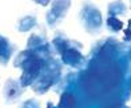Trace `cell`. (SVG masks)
Listing matches in <instances>:
<instances>
[{"instance_id":"11","label":"cell","mask_w":131,"mask_h":108,"mask_svg":"<svg viewBox=\"0 0 131 108\" xmlns=\"http://www.w3.org/2000/svg\"><path fill=\"white\" fill-rule=\"evenodd\" d=\"M127 12V7L126 4L121 0H116V2H111L108 4V8H107V14L108 16H114V17H118V16H124Z\"/></svg>"},{"instance_id":"10","label":"cell","mask_w":131,"mask_h":108,"mask_svg":"<svg viewBox=\"0 0 131 108\" xmlns=\"http://www.w3.org/2000/svg\"><path fill=\"white\" fill-rule=\"evenodd\" d=\"M78 96L74 91H64L60 93L58 108H78Z\"/></svg>"},{"instance_id":"4","label":"cell","mask_w":131,"mask_h":108,"mask_svg":"<svg viewBox=\"0 0 131 108\" xmlns=\"http://www.w3.org/2000/svg\"><path fill=\"white\" fill-rule=\"evenodd\" d=\"M83 50V44L79 43L76 40L70 39L68 45L63 50V52L60 53V60L64 65H68L71 68H76L80 69L83 67H86L87 64V59L86 56L82 53Z\"/></svg>"},{"instance_id":"12","label":"cell","mask_w":131,"mask_h":108,"mask_svg":"<svg viewBox=\"0 0 131 108\" xmlns=\"http://www.w3.org/2000/svg\"><path fill=\"white\" fill-rule=\"evenodd\" d=\"M106 26H107V28H108L112 33H118L119 31H122L123 23L119 20L118 17L108 16V17H107V20H106Z\"/></svg>"},{"instance_id":"1","label":"cell","mask_w":131,"mask_h":108,"mask_svg":"<svg viewBox=\"0 0 131 108\" xmlns=\"http://www.w3.org/2000/svg\"><path fill=\"white\" fill-rule=\"evenodd\" d=\"M47 59H43L34 53L31 50H24L17 53V56L14 59V67L21 69V75L19 83L23 88L31 87L36 81V79L40 76L46 65Z\"/></svg>"},{"instance_id":"2","label":"cell","mask_w":131,"mask_h":108,"mask_svg":"<svg viewBox=\"0 0 131 108\" xmlns=\"http://www.w3.org/2000/svg\"><path fill=\"white\" fill-rule=\"evenodd\" d=\"M63 77V63L56 56L47 59L46 65L41 71L40 76L32 84V91L36 95H44L51 88H55V86L60 81Z\"/></svg>"},{"instance_id":"8","label":"cell","mask_w":131,"mask_h":108,"mask_svg":"<svg viewBox=\"0 0 131 108\" xmlns=\"http://www.w3.org/2000/svg\"><path fill=\"white\" fill-rule=\"evenodd\" d=\"M15 51H16V45L9 39H7L5 36L0 33V64L3 67H7Z\"/></svg>"},{"instance_id":"13","label":"cell","mask_w":131,"mask_h":108,"mask_svg":"<svg viewBox=\"0 0 131 108\" xmlns=\"http://www.w3.org/2000/svg\"><path fill=\"white\" fill-rule=\"evenodd\" d=\"M19 108H40V103L36 99H28L19 105Z\"/></svg>"},{"instance_id":"14","label":"cell","mask_w":131,"mask_h":108,"mask_svg":"<svg viewBox=\"0 0 131 108\" xmlns=\"http://www.w3.org/2000/svg\"><path fill=\"white\" fill-rule=\"evenodd\" d=\"M32 2H35V3L39 4V5H43V7H46V5L51 4L52 0H32Z\"/></svg>"},{"instance_id":"3","label":"cell","mask_w":131,"mask_h":108,"mask_svg":"<svg viewBox=\"0 0 131 108\" xmlns=\"http://www.w3.org/2000/svg\"><path fill=\"white\" fill-rule=\"evenodd\" d=\"M79 20L82 27L90 35H96L102 29V14L99 8H96L91 2H84L82 4V8L79 12Z\"/></svg>"},{"instance_id":"9","label":"cell","mask_w":131,"mask_h":108,"mask_svg":"<svg viewBox=\"0 0 131 108\" xmlns=\"http://www.w3.org/2000/svg\"><path fill=\"white\" fill-rule=\"evenodd\" d=\"M35 27H38L36 15H26V16H23L21 19L17 20V24H16V29L19 32H21V33L29 32Z\"/></svg>"},{"instance_id":"6","label":"cell","mask_w":131,"mask_h":108,"mask_svg":"<svg viewBox=\"0 0 131 108\" xmlns=\"http://www.w3.org/2000/svg\"><path fill=\"white\" fill-rule=\"evenodd\" d=\"M71 7V0H53L51 2V8L46 15V21L50 28H55L66 16Z\"/></svg>"},{"instance_id":"16","label":"cell","mask_w":131,"mask_h":108,"mask_svg":"<svg viewBox=\"0 0 131 108\" xmlns=\"http://www.w3.org/2000/svg\"><path fill=\"white\" fill-rule=\"evenodd\" d=\"M127 29H128V31H131V19L128 20V27H127Z\"/></svg>"},{"instance_id":"7","label":"cell","mask_w":131,"mask_h":108,"mask_svg":"<svg viewBox=\"0 0 131 108\" xmlns=\"http://www.w3.org/2000/svg\"><path fill=\"white\" fill-rule=\"evenodd\" d=\"M23 93H24V88L20 86L19 80H15V79L5 80L4 88H3V96L7 104H14L16 101H19Z\"/></svg>"},{"instance_id":"15","label":"cell","mask_w":131,"mask_h":108,"mask_svg":"<svg viewBox=\"0 0 131 108\" xmlns=\"http://www.w3.org/2000/svg\"><path fill=\"white\" fill-rule=\"evenodd\" d=\"M124 40H126V41H131V31H128V29L124 31Z\"/></svg>"},{"instance_id":"5","label":"cell","mask_w":131,"mask_h":108,"mask_svg":"<svg viewBox=\"0 0 131 108\" xmlns=\"http://www.w3.org/2000/svg\"><path fill=\"white\" fill-rule=\"evenodd\" d=\"M27 48L31 50L34 53H36L38 56L43 57V59H50L56 56L55 51H53V47L52 44L47 40V36L43 33H32L31 36L28 38L27 41Z\"/></svg>"}]
</instances>
